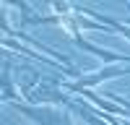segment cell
Instances as JSON below:
<instances>
[{
	"instance_id": "1",
	"label": "cell",
	"mask_w": 130,
	"mask_h": 125,
	"mask_svg": "<svg viewBox=\"0 0 130 125\" xmlns=\"http://www.w3.org/2000/svg\"><path fill=\"white\" fill-rule=\"evenodd\" d=\"M13 110H18L34 125H73L65 112H60L55 107H47V104H24V102H16Z\"/></svg>"
},
{
	"instance_id": "2",
	"label": "cell",
	"mask_w": 130,
	"mask_h": 125,
	"mask_svg": "<svg viewBox=\"0 0 130 125\" xmlns=\"http://www.w3.org/2000/svg\"><path fill=\"white\" fill-rule=\"evenodd\" d=\"M70 21V31H73V39H75V44H78L81 50H86L89 55H96L99 60H104V63H130V55H122V52H115V50H104V47H96V44H91L89 39H86L81 31H78V24H75V18H68Z\"/></svg>"
},
{
	"instance_id": "3",
	"label": "cell",
	"mask_w": 130,
	"mask_h": 125,
	"mask_svg": "<svg viewBox=\"0 0 130 125\" xmlns=\"http://www.w3.org/2000/svg\"><path fill=\"white\" fill-rule=\"evenodd\" d=\"M120 76H127V65H107V68H99L91 76H81L75 83H68V89L73 91H83V89H91V86H99L104 81H112V78H120Z\"/></svg>"
},
{
	"instance_id": "4",
	"label": "cell",
	"mask_w": 130,
	"mask_h": 125,
	"mask_svg": "<svg viewBox=\"0 0 130 125\" xmlns=\"http://www.w3.org/2000/svg\"><path fill=\"white\" fill-rule=\"evenodd\" d=\"M3 102H8V104H16L18 102L16 89H13V81H10V63L8 60L3 65Z\"/></svg>"
}]
</instances>
